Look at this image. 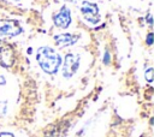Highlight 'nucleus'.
Returning <instances> with one entry per match:
<instances>
[{
    "mask_svg": "<svg viewBox=\"0 0 154 137\" xmlns=\"http://www.w3.org/2000/svg\"><path fill=\"white\" fill-rule=\"evenodd\" d=\"M81 13L84 19L91 24H97L100 22V11L99 6L90 1H83L81 5Z\"/></svg>",
    "mask_w": 154,
    "mask_h": 137,
    "instance_id": "f03ea898",
    "label": "nucleus"
},
{
    "mask_svg": "<svg viewBox=\"0 0 154 137\" xmlns=\"http://www.w3.org/2000/svg\"><path fill=\"white\" fill-rule=\"evenodd\" d=\"M16 54L11 44L0 40V65L2 67H11L14 62Z\"/></svg>",
    "mask_w": 154,
    "mask_h": 137,
    "instance_id": "20e7f679",
    "label": "nucleus"
},
{
    "mask_svg": "<svg viewBox=\"0 0 154 137\" xmlns=\"http://www.w3.org/2000/svg\"><path fill=\"white\" fill-rule=\"evenodd\" d=\"M147 22L149 23V25H152V16H150V13L147 16Z\"/></svg>",
    "mask_w": 154,
    "mask_h": 137,
    "instance_id": "4468645a",
    "label": "nucleus"
},
{
    "mask_svg": "<svg viewBox=\"0 0 154 137\" xmlns=\"http://www.w3.org/2000/svg\"><path fill=\"white\" fill-rule=\"evenodd\" d=\"M66 1H70V2H76V1H78V0H66Z\"/></svg>",
    "mask_w": 154,
    "mask_h": 137,
    "instance_id": "2eb2a0df",
    "label": "nucleus"
},
{
    "mask_svg": "<svg viewBox=\"0 0 154 137\" xmlns=\"http://www.w3.org/2000/svg\"><path fill=\"white\" fill-rule=\"evenodd\" d=\"M12 1H16V2H18V1H20V0H12Z\"/></svg>",
    "mask_w": 154,
    "mask_h": 137,
    "instance_id": "dca6fc26",
    "label": "nucleus"
},
{
    "mask_svg": "<svg viewBox=\"0 0 154 137\" xmlns=\"http://www.w3.org/2000/svg\"><path fill=\"white\" fill-rule=\"evenodd\" d=\"M36 60L40 67L48 75H54L58 72L61 65V56L60 54L52 47H40L37 49Z\"/></svg>",
    "mask_w": 154,
    "mask_h": 137,
    "instance_id": "f257e3e1",
    "label": "nucleus"
},
{
    "mask_svg": "<svg viewBox=\"0 0 154 137\" xmlns=\"http://www.w3.org/2000/svg\"><path fill=\"white\" fill-rule=\"evenodd\" d=\"M20 32L22 28L16 20H0V35L14 37Z\"/></svg>",
    "mask_w": 154,
    "mask_h": 137,
    "instance_id": "423d86ee",
    "label": "nucleus"
},
{
    "mask_svg": "<svg viewBox=\"0 0 154 137\" xmlns=\"http://www.w3.org/2000/svg\"><path fill=\"white\" fill-rule=\"evenodd\" d=\"M77 41H78V36L73 35V34H60V35H55L54 36V42L60 48H64V47H67V46H72Z\"/></svg>",
    "mask_w": 154,
    "mask_h": 137,
    "instance_id": "0eeeda50",
    "label": "nucleus"
},
{
    "mask_svg": "<svg viewBox=\"0 0 154 137\" xmlns=\"http://www.w3.org/2000/svg\"><path fill=\"white\" fill-rule=\"evenodd\" d=\"M5 84H6V78L4 75L0 73V85H5Z\"/></svg>",
    "mask_w": 154,
    "mask_h": 137,
    "instance_id": "ddd939ff",
    "label": "nucleus"
},
{
    "mask_svg": "<svg viewBox=\"0 0 154 137\" xmlns=\"http://www.w3.org/2000/svg\"><path fill=\"white\" fill-rule=\"evenodd\" d=\"M153 41H154L153 34H152V32H149V34H148V36H147V38H146V42H147V44H148V46H152V44H153Z\"/></svg>",
    "mask_w": 154,
    "mask_h": 137,
    "instance_id": "9d476101",
    "label": "nucleus"
},
{
    "mask_svg": "<svg viewBox=\"0 0 154 137\" xmlns=\"http://www.w3.org/2000/svg\"><path fill=\"white\" fill-rule=\"evenodd\" d=\"M103 62H105L106 65H108V64H109V54H108V52H105V58H103Z\"/></svg>",
    "mask_w": 154,
    "mask_h": 137,
    "instance_id": "9b49d317",
    "label": "nucleus"
},
{
    "mask_svg": "<svg viewBox=\"0 0 154 137\" xmlns=\"http://www.w3.org/2000/svg\"><path fill=\"white\" fill-rule=\"evenodd\" d=\"M53 22H54V25L58 26L59 29H67L72 22L70 8L67 6H61V8L54 14Z\"/></svg>",
    "mask_w": 154,
    "mask_h": 137,
    "instance_id": "39448f33",
    "label": "nucleus"
},
{
    "mask_svg": "<svg viewBox=\"0 0 154 137\" xmlns=\"http://www.w3.org/2000/svg\"><path fill=\"white\" fill-rule=\"evenodd\" d=\"M79 67V55L75 53H67L64 59L63 76L65 78H71Z\"/></svg>",
    "mask_w": 154,
    "mask_h": 137,
    "instance_id": "7ed1b4c3",
    "label": "nucleus"
},
{
    "mask_svg": "<svg viewBox=\"0 0 154 137\" xmlns=\"http://www.w3.org/2000/svg\"><path fill=\"white\" fill-rule=\"evenodd\" d=\"M7 102L6 101H0V117H4L7 113Z\"/></svg>",
    "mask_w": 154,
    "mask_h": 137,
    "instance_id": "6e6552de",
    "label": "nucleus"
},
{
    "mask_svg": "<svg viewBox=\"0 0 154 137\" xmlns=\"http://www.w3.org/2000/svg\"><path fill=\"white\" fill-rule=\"evenodd\" d=\"M152 75H153V67H149V68L146 71V75H144V76H146V79H147L149 83L153 81V77H152Z\"/></svg>",
    "mask_w": 154,
    "mask_h": 137,
    "instance_id": "1a4fd4ad",
    "label": "nucleus"
},
{
    "mask_svg": "<svg viewBox=\"0 0 154 137\" xmlns=\"http://www.w3.org/2000/svg\"><path fill=\"white\" fill-rule=\"evenodd\" d=\"M0 137H14L13 133H10V132H1L0 133Z\"/></svg>",
    "mask_w": 154,
    "mask_h": 137,
    "instance_id": "f8f14e48",
    "label": "nucleus"
}]
</instances>
